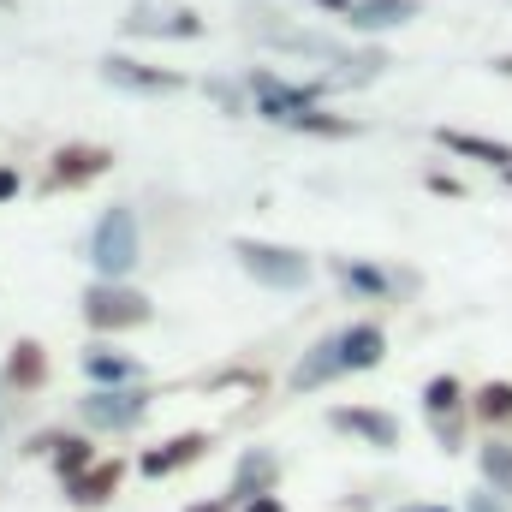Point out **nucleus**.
<instances>
[{"label": "nucleus", "instance_id": "7ed1b4c3", "mask_svg": "<svg viewBox=\"0 0 512 512\" xmlns=\"http://www.w3.org/2000/svg\"><path fill=\"white\" fill-rule=\"evenodd\" d=\"M233 256H239V268L262 280V286H274V292H298L304 280H310V256L292 251V245H268V239H233Z\"/></svg>", "mask_w": 512, "mask_h": 512}, {"label": "nucleus", "instance_id": "a211bd4d", "mask_svg": "<svg viewBox=\"0 0 512 512\" xmlns=\"http://www.w3.org/2000/svg\"><path fill=\"white\" fill-rule=\"evenodd\" d=\"M30 453H48L54 459V471L66 477V483H78L90 465H96V447L84 441V435H36V447Z\"/></svg>", "mask_w": 512, "mask_h": 512}, {"label": "nucleus", "instance_id": "c85d7f7f", "mask_svg": "<svg viewBox=\"0 0 512 512\" xmlns=\"http://www.w3.org/2000/svg\"><path fill=\"white\" fill-rule=\"evenodd\" d=\"M6 197H18V173H12V167H0V203H6Z\"/></svg>", "mask_w": 512, "mask_h": 512}, {"label": "nucleus", "instance_id": "4be33fe9", "mask_svg": "<svg viewBox=\"0 0 512 512\" xmlns=\"http://www.w3.org/2000/svg\"><path fill=\"white\" fill-rule=\"evenodd\" d=\"M42 382H48V358H42V346H36V340H18L12 358H6V387L36 393Z\"/></svg>", "mask_w": 512, "mask_h": 512}, {"label": "nucleus", "instance_id": "2f4dec72", "mask_svg": "<svg viewBox=\"0 0 512 512\" xmlns=\"http://www.w3.org/2000/svg\"><path fill=\"white\" fill-rule=\"evenodd\" d=\"M489 66H495V72H501V78H512V54H495V60H489Z\"/></svg>", "mask_w": 512, "mask_h": 512}, {"label": "nucleus", "instance_id": "412c9836", "mask_svg": "<svg viewBox=\"0 0 512 512\" xmlns=\"http://www.w3.org/2000/svg\"><path fill=\"white\" fill-rule=\"evenodd\" d=\"M120 477H126L120 459H102V465H90L78 483H66V495H72V507H102V501L120 489Z\"/></svg>", "mask_w": 512, "mask_h": 512}, {"label": "nucleus", "instance_id": "bb28decb", "mask_svg": "<svg viewBox=\"0 0 512 512\" xmlns=\"http://www.w3.org/2000/svg\"><path fill=\"white\" fill-rule=\"evenodd\" d=\"M465 512H512V507L501 501V495H489V489H477V495L465 501Z\"/></svg>", "mask_w": 512, "mask_h": 512}, {"label": "nucleus", "instance_id": "7c9ffc66", "mask_svg": "<svg viewBox=\"0 0 512 512\" xmlns=\"http://www.w3.org/2000/svg\"><path fill=\"white\" fill-rule=\"evenodd\" d=\"M239 512H286V507H280L274 495H262V501H245V507H239Z\"/></svg>", "mask_w": 512, "mask_h": 512}, {"label": "nucleus", "instance_id": "f257e3e1", "mask_svg": "<svg viewBox=\"0 0 512 512\" xmlns=\"http://www.w3.org/2000/svg\"><path fill=\"white\" fill-rule=\"evenodd\" d=\"M137 251H143L137 215H131L126 203L102 209L96 227H90V268H96V280H126L131 268H137Z\"/></svg>", "mask_w": 512, "mask_h": 512}, {"label": "nucleus", "instance_id": "1a4fd4ad", "mask_svg": "<svg viewBox=\"0 0 512 512\" xmlns=\"http://www.w3.org/2000/svg\"><path fill=\"white\" fill-rule=\"evenodd\" d=\"M322 12H334L340 24L352 30H393V24H411L423 6L417 0H316Z\"/></svg>", "mask_w": 512, "mask_h": 512}, {"label": "nucleus", "instance_id": "dca6fc26", "mask_svg": "<svg viewBox=\"0 0 512 512\" xmlns=\"http://www.w3.org/2000/svg\"><path fill=\"white\" fill-rule=\"evenodd\" d=\"M435 143L453 149V155H471L495 173H512V143H495V137H477V131H459V126H435Z\"/></svg>", "mask_w": 512, "mask_h": 512}, {"label": "nucleus", "instance_id": "72a5a7b5", "mask_svg": "<svg viewBox=\"0 0 512 512\" xmlns=\"http://www.w3.org/2000/svg\"><path fill=\"white\" fill-rule=\"evenodd\" d=\"M6 6H12V0H0V12H6Z\"/></svg>", "mask_w": 512, "mask_h": 512}, {"label": "nucleus", "instance_id": "473e14b6", "mask_svg": "<svg viewBox=\"0 0 512 512\" xmlns=\"http://www.w3.org/2000/svg\"><path fill=\"white\" fill-rule=\"evenodd\" d=\"M399 512H453V507H399Z\"/></svg>", "mask_w": 512, "mask_h": 512}, {"label": "nucleus", "instance_id": "ddd939ff", "mask_svg": "<svg viewBox=\"0 0 512 512\" xmlns=\"http://www.w3.org/2000/svg\"><path fill=\"white\" fill-rule=\"evenodd\" d=\"M209 453V435L203 429H185V435H173V441H161V447H149L143 453V477H173V471H185V465H197Z\"/></svg>", "mask_w": 512, "mask_h": 512}, {"label": "nucleus", "instance_id": "5701e85b", "mask_svg": "<svg viewBox=\"0 0 512 512\" xmlns=\"http://www.w3.org/2000/svg\"><path fill=\"white\" fill-rule=\"evenodd\" d=\"M471 417L477 423H489V435L495 429H512V382H483L471 393Z\"/></svg>", "mask_w": 512, "mask_h": 512}, {"label": "nucleus", "instance_id": "f8f14e48", "mask_svg": "<svg viewBox=\"0 0 512 512\" xmlns=\"http://www.w3.org/2000/svg\"><path fill=\"white\" fill-rule=\"evenodd\" d=\"M274 483H280V459H274L268 447H245L239 465H233V489H227V501H233V507L262 501V495H274Z\"/></svg>", "mask_w": 512, "mask_h": 512}, {"label": "nucleus", "instance_id": "9d476101", "mask_svg": "<svg viewBox=\"0 0 512 512\" xmlns=\"http://www.w3.org/2000/svg\"><path fill=\"white\" fill-rule=\"evenodd\" d=\"M102 78L120 84V90H137V96H173V90H185L179 72H167V66H143V60H131V54H108V60H102Z\"/></svg>", "mask_w": 512, "mask_h": 512}, {"label": "nucleus", "instance_id": "0eeeda50", "mask_svg": "<svg viewBox=\"0 0 512 512\" xmlns=\"http://www.w3.org/2000/svg\"><path fill=\"white\" fill-rule=\"evenodd\" d=\"M108 167H114V149H102V143H66V149H54V167H48L42 191H78V185L102 179Z\"/></svg>", "mask_w": 512, "mask_h": 512}, {"label": "nucleus", "instance_id": "393cba45", "mask_svg": "<svg viewBox=\"0 0 512 512\" xmlns=\"http://www.w3.org/2000/svg\"><path fill=\"white\" fill-rule=\"evenodd\" d=\"M292 131H316V137H352V131H358V120H346V114H328V108H310V114H304Z\"/></svg>", "mask_w": 512, "mask_h": 512}, {"label": "nucleus", "instance_id": "f03ea898", "mask_svg": "<svg viewBox=\"0 0 512 512\" xmlns=\"http://www.w3.org/2000/svg\"><path fill=\"white\" fill-rule=\"evenodd\" d=\"M155 310H149V298L126 286V280H90L84 286V322L96 328V334H120V328H143Z\"/></svg>", "mask_w": 512, "mask_h": 512}, {"label": "nucleus", "instance_id": "aec40b11", "mask_svg": "<svg viewBox=\"0 0 512 512\" xmlns=\"http://www.w3.org/2000/svg\"><path fill=\"white\" fill-rule=\"evenodd\" d=\"M84 376L96 387H143L137 382L143 370L131 364L126 352H114V346H90V352H84Z\"/></svg>", "mask_w": 512, "mask_h": 512}, {"label": "nucleus", "instance_id": "423d86ee", "mask_svg": "<svg viewBox=\"0 0 512 512\" xmlns=\"http://www.w3.org/2000/svg\"><path fill=\"white\" fill-rule=\"evenodd\" d=\"M328 274H334L352 298H364V304H387L393 292H411V286H417V274H393V268H376V262H364V256H334Z\"/></svg>", "mask_w": 512, "mask_h": 512}, {"label": "nucleus", "instance_id": "f3484780", "mask_svg": "<svg viewBox=\"0 0 512 512\" xmlns=\"http://www.w3.org/2000/svg\"><path fill=\"white\" fill-rule=\"evenodd\" d=\"M340 358H346V376H352V370H376L387 358V328L382 322H352V328H340Z\"/></svg>", "mask_w": 512, "mask_h": 512}, {"label": "nucleus", "instance_id": "2eb2a0df", "mask_svg": "<svg viewBox=\"0 0 512 512\" xmlns=\"http://www.w3.org/2000/svg\"><path fill=\"white\" fill-rule=\"evenodd\" d=\"M126 30L131 36H179V42H197L203 36V18L197 12H155V6H131V18H126Z\"/></svg>", "mask_w": 512, "mask_h": 512}, {"label": "nucleus", "instance_id": "6ab92c4d", "mask_svg": "<svg viewBox=\"0 0 512 512\" xmlns=\"http://www.w3.org/2000/svg\"><path fill=\"white\" fill-rule=\"evenodd\" d=\"M477 471H483V489L501 495L512 507V441L507 435H489V441L477 447Z\"/></svg>", "mask_w": 512, "mask_h": 512}, {"label": "nucleus", "instance_id": "a878e982", "mask_svg": "<svg viewBox=\"0 0 512 512\" xmlns=\"http://www.w3.org/2000/svg\"><path fill=\"white\" fill-rule=\"evenodd\" d=\"M429 429H435L441 453H459V447H465V411H459V417H429Z\"/></svg>", "mask_w": 512, "mask_h": 512}, {"label": "nucleus", "instance_id": "4468645a", "mask_svg": "<svg viewBox=\"0 0 512 512\" xmlns=\"http://www.w3.org/2000/svg\"><path fill=\"white\" fill-rule=\"evenodd\" d=\"M256 36L262 42H274V48H286V54H310V60H346L340 54V42L334 36H322V30H292V24H268V18H256Z\"/></svg>", "mask_w": 512, "mask_h": 512}, {"label": "nucleus", "instance_id": "cd10ccee", "mask_svg": "<svg viewBox=\"0 0 512 512\" xmlns=\"http://www.w3.org/2000/svg\"><path fill=\"white\" fill-rule=\"evenodd\" d=\"M429 191H435V197H459V179H447V173H429Z\"/></svg>", "mask_w": 512, "mask_h": 512}, {"label": "nucleus", "instance_id": "c756f323", "mask_svg": "<svg viewBox=\"0 0 512 512\" xmlns=\"http://www.w3.org/2000/svg\"><path fill=\"white\" fill-rule=\"evenodd\" d=\"M185 512H233V501H227V495H221V501H191Z\"/></svg>", "mask_w": 512, "mask_h": 512}, {"label": "nucleus", "instance_id": "20e7f679", "mask_svg": "<svg viewBox=\"0 0 512 512\" xmlns=\"http://www.w3.org/2000/svg\"><path fill=\"white\" fill-rule=\"evenodd\" d=\"M245 90H251V108L268 120V126H298L310 108H322L316 96H322V84H286V78H274V72H251L245 78Z\"/></svg>", "mask_w": 512, "mask_h": 512}, {"label": "nucleus", "instance_id": "b1692460", "mask_svg": "<svg viewBox=\"0 0 512 512\" xmlns=\"http://www.w3.org/2000/svg\"><path fill=\"white\" fill-rule=\"evenodd\" d=\"M423 411H429V417H459V411H465V387H459V376H429V387H423Z\"/></svg>", "mask_w": 512, "mask_h": 512}, {"label": "nucleus", "instance_id": "39448f33", "mask_svg": "<svg viewBox=\"0 0 512 512\" xmlns=\"http://www.w3.org/2000/svg\"><path fill=\"white\" fill-rule=\"evenodd\" d=\"M149 387H90L84 399H78V417L90 423V429H108V435H131L143 417H149Z\"/></svg>", "mask_w": 512, "mask_h": 512}, {"label": "nucleus", "instance_id": "6e6552de", "mask_svg": "<svg viewBox=\"0 0 512 512\" xmlns=\"http://www.w3.org/2000/svg\"><path fill=\"white\" fill-rule=\"evenodd\" d=\"M328 429L358 435V441L376 447V453H393V447H399V417L382 411V405H334V411H328Z\"/></svg>", "mask_w": 512, "mask_h": 512}, {"label": "nucleus", "instance_id": "9b49d317", "mask_svg": "<svg viewBox=\"0 0 512 512\" xmlns=\"http://www.w3.org/2000/svg\"><path fill=\"white\" fill-rule=\"evenodd\" d=\"M346 376V358H340V334H322L298 364H292V376H286V387L292 393H316V387H328V382H340Z\"/></svg>", "mask_w": 512, "mask_h": 512}]
</instances>
